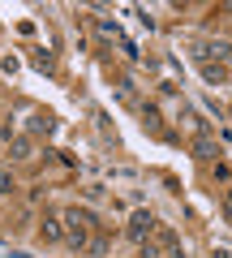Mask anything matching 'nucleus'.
Returning <instances> with one entry per match:
<instances>
[{
    "label": "nucleus",
    "mask_w": 232,
    "mask_h": 258,
    "mask_svg": "<svg viewBox=\"0 0 232 258\" xmlns=\"http://www.w3.org/2000/svg\"><path fill=\"white\" fill-rule=\"evenodd\" d=\"M65 224H69V228H65V241H69L73 249H82V245H86V228L95 224V215L82 211V207H73V211H65Z\"/></svg>",
    "instance_id": "obj_1"
},
{
    "label": "nucleus",
    "mask_w": 232,
    "mask_h": 258,
    "mask_svg": "<svg viewBox=\"0 0 232 258\" xmlns=\"http://www.w3.org/2000/svg\"><path fill=\"white\" fill-rule=\"evenodd\" d=\"M155 228H159L155 215H150V211H138V215L129 220V228H125V232H129L133 241H146V237H155Z\"/></svg>",
    "instance_id": "obj_2"
},
{
    "label": "nucleus",
    "mask_w": 232,
    "mask_h": 258,
    "mask_svg": "<svg viewBox=\"0 0 232 258\" xmlns=\"http://www.w3.org/2000/svg\"><path fill=\"white\" fill-rule=\"evenodd\" d=\"M194 155L211 164V159H219V155H223V147H219V142L211 138V134H198V138H194Z\"/></svg>",
    "instance_id": "obj_3"
},
{
    "label": "nucleus",
    "mask_w": 232,
    "mask_h": 258,
    "mask_svg": "<svg viewBox=\"0 0 232 258\" xmlns=\"http://www.w3.org/2000/svg\"><path fill=\"white\" fill-rule=\"evenodd\" d=\"M155 241H159V249H164V258H181V241H177V232L155 228Z\"/></svg>",
    "instance_id": "obj_4"
},
{
    "label": "nucleus",
    "mask_w": 232,
    "mask_h": 258,
    "mask_svg": "<svg viewBox=\"0 0 232 258\" xmlns=\"http://www.w3.org/2000/svg\"><path fill=\"white\" fill-rule=\"evenodd\" d=\"M202 74H206V82H228V69H223V64L202 60Z\"/></svg>",
    "instance_id": "obj_5"
},
{
    "label": "nucleus",
    "mask_w": 232,
    "mask_h": 258,
    "mask_svg": "<svg viewBox=\"0 0 232 258\" xmlns=\"http://www.w3.org/2000/svg\"><path fill=\"white\" fill-rule=\"evenodd\" d=\"M60 237H65V228H60V224L47 215V220H43V241H60Z\"/></svg>",
    "instance_id": "obj_6"
},
{
    "label": "nucleus",
    "mask_w": 232,
    "mask_h": 258,
    "mask_svg": "<svg viewBox=\"0 0 232 258\" xmlns=\"http://www.w3.org/2000/svg\"><path fill=\"white\" fill-rule=\"evenodd\" d=\"M142 120H146V129H159V112H155V103H142Z\"/></svg>",
    "instance_id": "obj_7"
},
{
    "label": "nucleus",
    "mask_w": 232,
    "mask_h": 258,
    "mask_svg": "<svg viewBox=\"0 0 232 258\" xmlns=\"http://www.w3.org/2000/svg\"><path fill=\"white\" fill-rule=\"evenodd\" d=\"M30 129H35V134H43V129H52V116H43V112H39V116H30Z\"/></svg>",
    "instance_id": "obj_8"
},
{
    "label": "nucleus",
    "mask_w": 232,
    "mask_h": 258,
    "mask_svg": "<svg viewBox=\"0 0 232 258\" xmlns=\"http://www.w3.org/2000/svg\"><path fill=\"white\" fill-rule=\"evenodd\" d=\"M142 258H164V249H159V241H142Z\"/></svg>",
    "instance_id": "obj_9"
},
{
    "label": "nucleus",
    "mask_w": 232,
    "mask_h": 258,
    "mask_svg": "<svg viewBox=\"0 0 232 258\" xmlns=\"http://www.w3.org/2000/svg\"><path fill=\"white\" fill-rule=\"evenodd\" d=\"M30 155V142L26 138H13V159H26Z\"/></svg>",
    "instance_id": "obj_10"
},
{
    "label": "nucleus",
    "mask_w": 232,
    "mask_h": 258,
    "mask_svg": "<svg viewBox=\"0 0 232 258\" xmlns=\"http://www.w3.org/2000/svg\"><path fill=\"white\" fill-rule=\"evenodd\" d=\"M86 245H91V254H95V258H103V254H108V241H103V237H95V241H86Z\"/></svg>",
    "instance_id": "obj_11"
},
{
    "label": "nucleus",
    "mask_w": 232,
    "mask_h": 258,
    "mask_svg": "<svg viewBox=\"0 0 232 258\" xmlns=\"http://www.w3.org/2000/svg\"><path fill=\"white\" fill-rule=\"evenodd\" d=\"M99 35H108V39H121V26H112V22H99Z\"/></svg>",
    "instance_id": "obj_12"
},
{
    "label": "nucleus",
    "mask_w": 232,
    "mask_h": 258,
    "mask_svg": "<svg viewBox=\"0 0 232 258\" xmlns=\"http://www.w3.org/2000/svg\"><path fill=\"white\" fill-rule=\"evenodd\" d=\"M0 194H13V176L9 172H0Z\"/></svg>",
    "instance_id": "obj_13"
},
{
    "label": "nucleus",
    "mask_w": 232,
    "mask_h": 258,
    "mask_svg": "<svg viewBox=\"0 0 232 258\" xmlns=\"http://www.w3.org/2000/svg\"><path fill=\"white\" fill-rule=\"evenodd\" d=\"M228 211H232V189H228Z\"/></svg>",
    "instance_id": "obj_14"
},
{
    "label": "nucleus",
    "mask_w": 232,
    "mask_h": 258,
    "mask_svg": "<svg viewBox=\"0 0 232 258\" xmlns=\"http://www.w3.org/2000/svg\"><path fill=\"white\" fill-rule=\"evenodd\" d=\"M228 116H232V108H228Z\"/></svg>",
    "instance_id": "obj_15"
}]
</instances>
